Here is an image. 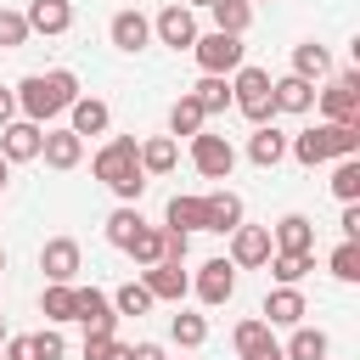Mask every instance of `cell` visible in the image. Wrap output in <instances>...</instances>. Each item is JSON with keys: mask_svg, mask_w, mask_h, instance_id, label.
Masks as SVG:
<instances>
[{"mask_svg": "<svg viewBox=\"0 0 360 360\" xmlns=\"http://www.w3.org/2000/svg\"><path fill=\"white\" fill-rule=\"evenodd\" d=\"M79 101V73H68V68H51V73H28L22 84H17V112L28 118V124H51L56 112H68Z\"/></svg>", "mask_w": 360, "mask_h": 360, "instance_id": "1", "label": "cell"}, {"mask_svg": "<svg viewBox=\"0 0 360 360\" xmlns=\"http://www.w3.org/2000/svg\"><path fill=\"white\" fill-rule=\"evenodd\" d=\"M90 169H96V180H101L118 202H129V208L141 202V191H146V169H141V141H135V135H112V141L96 152Z\"/></svg>", "mask_w": 360, "mask_h": 360, "instance_id": "2", "label": "cell"}, {"mask_svg": "<svg viewBox=\"0 0 360 360\" xmlns=\"http://www.w3.org/2000/svg\"><path fill=\"white\" fill-rule=\"evenodd\" d=\"M287 158L315 169V163H332V158H360V124H315V129H298L287 135Z\"/></svg>", "mask_w": 360, "mask_h": 360, "instance_id": "3", "label": "cell"}, {"mask_svg": "<svg viewBox=\"0 0 360 360\" xmlns=\"http://www.w3.org/2000/svg\"><path fill=\"white\" fill-rule=\"evenodd\" d=\"M231 107L259 129V124H270L276 118V101H270V73L264 68H253V62H242L236 73H231Z\"/></svg>", "mask_w": 360, "mask_h": 360, "instance_id": "4", "label": "cell"}, {"mask_svg": "<svg viewBox=\"0 0 360 360\" xmlns=\"http://www.w3.org/2000/svg\"><path fill=\"white\" fill-rule=\"evenodd\" d=\"M315 107L326 124H360V73L343 68L326 79V90H315Z\"/></svg>", "mask_w": 360, "mask_h": 360, "instance_id": "5", "label": "cell"}, {"mask_svg": "<svg viewBox=\"0 0 360 360\" xmlns=\"http://www.w3.org/2000/svg\"><path fill=\"white\" fill-rule=\"evenodd\" d=\"M191 56H197V68L202 73H214V79H231L242 62H248V45L236 39V34H197V45H191Z\"/></svg>", "mask_w": 360, "mask_h": 360, "instance_id": "6", "label": "cell"}, {"mask_svg": "<svg viewBox=\"0 0 360 360\" xmlns=\"http://www.w3.org/2000/svg\"><path fill=\"white\" fill-rule=\"evenodd\" d=\"M73 321H84V338H118V309L101 287H73Z\"/></svg>", "mask_w": 360, "mask_h": 360, "instance_id": "7", "label": "cell"}, {"mask_svg": "<svg viewBox=\"0 0 360 360\" xmlns=\"http://www.w3.org/2000/svg\"><path fill=\"white\" fill-rule=\"evenodd\" d=\"M191 169H197L202 180H231V169H236V146H231L225 135L202 129V135H191Z\"/></svg>", "mask_w": 360, "mask_h": 360, "instance_id": "8", "label": "cell"}, {"mask_svg": "<svg viewBox=\"0 0 360 360\" xmlns=\"http://www.w3.org/2000/svg\"><path fill=\"white\" fill-rule=\"evenodd\" d=\"M270 253H276V248H270V225H236V231H231V253H225V259H231L236 270H264Z\"/></svg>", "mask_w": 360, "mask_h": 360, "instance_id": "9", "label": "cell"}, {"mask_svg": "<svg viewBox=\"0 0 360 360\" xmlns=\"http://www.w3.org/2000/svg\"><path fill=\"white\" fill-rule=\"evenodd\" d=\"M152 34H158L169 51H191V45H197V11L174 0V6H163V11L152 17Z\"/></svg>", "mask_w": 360, "mask_h": 360, "instance_id": "10", "label": "cell"}, {"mask_svg": "<svg viewBox=\"0 0 360 360\" xmlns=\"http://www.w3.org/2000/svg\"><path fill=\"white\" fill-rule=\"evenodd\" d=\"M191 292H197L208 309L231 304V292H236V264H231V259H208V264H197V281H191Z\"/></svg>", "mask_w": 360, "mask_h": 360, "instance_id": "11", "label": "cell"}, {"mask_svg": "<svg viewBox=\"0 0 360 360\" xmlns=\"http://www.w3.org/2000/svg\"><path fill=\"white\" fill-rule=\"evenodd\" d=\"M107 39H112L124 56H135V51H146V45H152V17H146V11H135V6H124V11H112Z\"/></svg>", "mask_w": 360, "mask_h": 360, "instance_id": "12", "label": "cell"}, {"mask_svg": "<svg viewBox=\"0 0 360 360\" xmlns=\"http://www.w3.org/2000/svg\"><path fill=\"white\" fill-rule=\"evenodd\" d=\"M79 264H84V253H79V242H73V236H51V242L39 248V270H45V281H62V287H73Z\"/></svg>", "mask_w": 360, "mask_h": 360, "instance_id": "13", "label": "cell"}, {"mask_svg": "<svg viewBox=\"0 0 360 360\" xmlns=\"http://www.w3.org/2000/svg\"><path fill=\"white\" fill-rule=\"evenodd\" d=\"M141 287L152 292V304H180V298L191 292V276H186L180 264H146V270H141Z\"/></svg>", "mask_w": 360, "mask_h": 360, "instance_id": "14", "label": "cell"}, {"mask_svg": "<svg viewBox=\"0 0 360 360\" xmlns=\"http://www.w3.org/2000/svg\"><path fill=\"white\" fill-rule=\"evenodd\" d=\"M39 141H45V129H39V124L11 118V124L0 129V158H6V163H34V158H39Z\"/></svg>", "mask_w": 360, "mask_h": 360, "instance_id": "15", "label": "cell"}, {"mask_svg": "<svg viewBox=\"0 0 360 360\" xmlns=\"http://www.w3.org/2000/svg\"><path fill=\"white\" fill-rule=\"evenodd\" d=\"M39 158H45V169L68 174V169H79V163H84V141H79L73 129H45V141H39Z\"/></svg>", "mask_w": 360, "mask_h": 360, "instance_id": "16", "label": "cell"}, {"mask_svg": "<svg viewBox=\"0 0 360 360\" xmlns=\"http://www.w3.org/2000/svg\"><path fill=\"white\" fill-rule=\"evenodd\" d=\"M304 315H309V304H304V292L298 287H270V298H264V326L276 332V326H304Z\"/></svg>", "mask_w": 360, "mask_h": 360, "instance_id": "17", "label": "cell"}, {"mask_svg": "<svg viewBox=\"0 0 360 360\" xmlns=\"http://www.w3.org/2000/svg\"><path fill=\"white\" fill-rule=\"evenodd\" d=\"M270 248L276 253H315V225L304 214H281L270 225Z\"/></svg>", "mask_w": 360, "mask_h": 360, "instance_id": "18", "label": "cell"}, {"mask_svg": "<svg viewBox=\"0 0 360 360\" xmlns=\"http://www.w3.org/2000/svg\"><path fill=\"white\" fill-rule=\"evenodd\" d=\"M22 22H28V34H68L73 28V0H28Z\"/></svg>", "mask_w": 360, "mask_h": 360, "instance_id": "19", "label": "cell"}, {"mask_svg": "<svg viewBox=\"0 0 360 360\" xmlns=\"http://www.w3.org/2000/svg\"><path fill=\"white\" fill-rule=\"evenodd\" d=\"M270 101H276V112L298 118V112H309V107H315V84H309V79L281 73V79H270Z\"/></svg>", "mask_w": 360, "mask_h": 360, "instance_id": "20", "label": "cell"}, {"mask_svg": "<svg viewBox=\"0 0 360 360\" xmlns=\"http://www.w3.org/2000/svg\"><path fill=\"white\" fill-rule=\"evenodd\" d=\"M107 124H112V107L101 101V96H79L73 107H68V129L84 141V135H107Z\"/></svg>", "mask_w": 360, "mask_h": 360, "instance_id": "21", "label": "cell"}, {"mask_svg": "<svg viewBox=\"0 0 360 360\" xmlns=\"http://www.w3.org/2000/svg\"><path fill=\"white\" fill-rule=\"evenodd\" d=\"M202 208H208V231H219V236H231L236 225H248V219H242L248 208H242V197H236L231 186H219V191H208V197H202Z\"/></svg>", "mask_w": 360, "mask_h": 360, "instance_id": "22", "label": "cell"}, {"mask_svg": "<svg viewBox=\"0 0 360 360\" xmlns=\"http://www.w3.org/2000/svg\"><path fill=\"white\" fill-rule=\"evenodd\" d=\"M281 158H287V135H281L276 124H259V129L248 135V163H253V169H276Z\"/></svg>", "mask_w": 360, "mask_h": 360, "instance_id": "23", "label": "cell"}, {"mask_svg": "<svg viewBox=\"0 0 360 360\" xmlns=\"http://www.w3.org/2000/svg\"><path fill=\"white\" fill-rule=\"evenodd\" d=\"M163 219H169V231H180V236L208 231V208H202V197H186V191H174V197H169Z\"/></svg>", "mask_w": 360, "mask_h": 360, "instance_id": "24", "label": "cell"}, {"mask_svg": "<svg viewBox=\"0 0 360 360\" xmlns=\"http://www.w3.org/2000/svg\"><path fill=\"white\" fill-rule=\"evenodd\" d=\"M292 79H309V84L332 79V51H326V45H315V39L292 45Z\"/></svg>", "mask_w": 360, "mask_h": 360, "instance_id": "25", "label": "cell"}, {"mask_svg": "<svg viewBox=\"0 0 360 360\" xmlns=\"http://www.w3.org/2000/svg\"><path fill=\"white\" fill-rule=\"evenodd\" d=\"M326 354H332V338L321 326H292V338L281 349V360H326Z\"/></svg>", "mask_w": 360, "mask_h": 360, "instance_id": "26", "label": "cell"}, {"mask_svg": "<svg viewBox=\"0 0 360 360\" xmlns=\"http://www.w3.org/2000/svg\"><path fill=\"white\" fill-rule=\"evenodd\" d=\"M231 349H236L242 360H253V354L276 349V338H270V326H264L259 315H248V321H236V332H231Z\"/></svg>", "mask_w": 360, "mask_h": 360, "instance_id": "27", "label": "cell"}, {"mask_svg": "<svg viewBox=\"0 0 360 360\" xmlns=\"http://www.w3.org/2000/svg\"><path fill=\"white\" fill-rule=\"evenodd\" d=\"M180 163V141L174 135H152V141H141V169L146 174H169Z\"/></svg>", "mask_w": 360, "mask_h": 360, "instance_id": "28", "label": "cell"}, {"mask_svg": "<svg viewBox=\"0 0 360 360\" xmlns=\"http://www.w3.org/2000/svg\"><path fill=\"white\" fill-rule=\"evenodd\" d=\"M208 17H214V28H219V34H236V39L253 28V6H248V0H214V6H208Z\"/></svg>", "mask_w": 360, "mask_h": 360, "instance_id": "29", "label": "cell"}, {"mask_svg": "<svg viewBox=\"0 0 360 360\" xmlns=\"http://www.w3.org/2000/svg\"><path fill=\"white\" fill-rule=\"evenodd\" d=\"M191 101L202 107V118L225 112V107H231V79H214V73H202V79L191 84Z\"/></svg>", "mask_w": 360, "mask_h": 360, "instance_id": "30", "label": "cell"}, {"mask_svg": "<svg viewBox=\"0 0 360 360\" xmlns=\"http://www.w3.org/2000/svg\"><path fill=\"white\" fill-rule=\"evenodd\" d=\"M141 225H146V219H141V208H129V202H118V208L107 214V242L129 253V242L141 236Z\"/></svg>", "mask_w": 360, "mask_h": 360, "instance_id": "31", "label": "cell"}, {"mask_svg": "<svg viewBox=\"0 0 360 360\" xmlns=\"http://www.w3.org/2000/svg\"><path fill=\"white\" fill-rule=\"evenodd\" d=\"M270 276H276V287H298L309 270H315V253H270V264H264Z\"/></svg>", "mask_w": 360, "mask_h": 360, "instance_id": "32", "label": "cell"}, {"mask_svg": "<svg viewBox=\"0 0 360 360\" xmlns=\"http://www.w3.org/2000/svg\"><path fill=\"white\" fill-rule=\"evenodd\" d=\"M202 124H208V118H202V107H197L191 90H186V96L169 107V135H186V141H191V135H202Z\"/></svg>", "mask_w": 360, "mask_h": 360, "instance_id": "33", "label": "cell"}, {"mask_svg": "<svg viewBox=\"0 0 360 360\" xmlns=\"http://www.w3.org/2000/svg\"><path fill=\"white\" fill-rule=\"evenodd\" d=\"M39 315H45L51 326L73 321V287H62V281H45V292H39Z\"/></svg>", "mask_w": 360, "mask_h": 360, "instance_id": "34", "label": "cell"}, {"mask_svg": "<svg viewBox=\"0 0 360 360\" xmlns=\"http://www.w3.org/2000/svg\"><path fill=\"white\" fill-rule=\"evenodd\" d=\"M169 338H174L180 349H202V343H208V315H191V309H180V315L169 321Z\"/></svg>", "mask_w": 360, "mask_h": 360, "instance_id": "35", "label": "cell"}, {"mask_svg": "<svg viewBox=\"0 0 360 360\" xmlns=\"http://www.w3.org/2000/svg\"><path fill=\"white\" fill-rule=\"evenodd\" d=\"M332 197H338V202H360V158H338V169H332Z\"/></svg>", "mask_w": 360, "mask_h": 360, "instance_id": "36", "label": "cell"}, {"mask_svg": "<svg viewBox=\"0 0 360 360\" xmlns=\"http://www.w3.org/2000/svg\"><path fill=\"white\" fill-rule=\"evenodd\" d=\"M129 259L146 270V264H163V225H141V236L129 242Z\"/></svg>", "mask_w": 360, "mask_h": 360, "instance_id": "37", "label": "cell"}, {"mask_svg": "<svg viewBox=\"0 0 360 360\" xmlns=\"http://www.w3.org/2000/svg\"><path fill=\"white\" fill-rule=\"evenodd\" d=\"M326 270H332L338 281H360V242H338L332 259H326Z\"/></svg>", "mask_w": 360, "mask_h": 360, "instance_id": "38", "label": "cell"}, {"mask_svg": "<svg viewBox=\"0 0 360 360\" xmlns=\"http://www.w3.org/2000/svg\"><path fill=\"white\" fill-rule=\"evenodd\" d=\"M112 309H118V315H146V309H152V292H146L141 281H124V287L112 292Z\"/></svg>", "mask_w": 360, "mask_h": 360, "instance_id": "39", "label": "cell"}, {"mask_svg": "<svg viewBox=\"0 0 360 360\" xmlns=\"http://www.w3.org/2000/svg\"><path fill=\"white\" fill-rule=\"evenodd\" d=\"M22 45H28V22H22V11L0 6V51H22Z\"/></svg>", "mask_w": 360, "mask_h": 360, "instance_id": "40", "label": "cell"}, {"mask_svg": "<svg viewBox=\"0 0 360 360\" xmlns=\"http://www.w3.org/2000/svg\"><path fill=\"white\" fill-rule=\"evenodd\" d=\"M28 343H34V360H62V354H68V338H62L56 326H45V332H28Z\"/></svg>", "mask_w": 360, "mask_h": 360, "instance_id": "41", "label": "cell"}, {"mask_svg": "<svg viewBox=\"0 0 360 360\" xmlns=\"http://www.w3.org/2000/svg\"><path fill=\"white\" fill-rule=\"evenodd\" d=\"M186 253H191V236H180V231L163 225V264H186Z\"/></svg>", "mask_w": 360, "mask_h": 360, "instance_id": "42", "label": "cell"}, {"mask_svg": "<svg viewBox=\"0 0 360 360\" xmlns=\"http://www.w3.org/2000/svg\"><path fill=\"white\" fill-rule=\"evenodd\" d=\"M343 242H360V202H343Z\"/></svg>", "mask_w": 360, "mask_h": 360, "instance_id": "43", "label": "cell"}, {"mask_svg": "<svg viewBox=\"0 0 360 360\" xmlns=\"http://www.w3.org/2000/svg\"><path fill=\"white\" fill-rule=\"evenodd\" d=\"M0 360H34V343L28 338H6L0 343Z\"/></svg>", "mask_w": 360, "mask_h": 360, "instance_id": "44", "label": "cell"}, {"mask_svg": "<svg viewBox=\"0 0 360 360\" xmlns=\"http://www.w3.org/2000/svg\"><path fill=\"white\" fill-rule=\"evenodd\" d=\"M112 343H118V338H84V360H107Z\"/></svg>", "mask_w": 360, "mask_h": 360, "instance_id": "45", "label": "cell"}, {"mask_svg": "<svg viewBox=\"0 0 360 360\" xmlns=\"http://www.w3.org/2000/svg\"><path fill=\"white\" fill-rule=\"evenodd\" d=\"M11 118H17V90H6V84H0V129H6Z\"/></svg>", "mask_w": 360, "mask_h": 360, "instance_id": "46", "label": "cell"}, {"mask_svg": "<svg viewBox=\"0 0 360 360\" xmlns=\"http://www.w3.org/2000/svg\"><path fill=\"white\" fill-rule=\"evenodd\" d=\"M129 349H135V360H169L163 343H129Z\"/></svg>", "mask_w": 360, "mask_h": 360, "instance_id": "47", "label": "cell"}, {"mask_svg": "<svg viewBox=\"0 0 360 360\" xmlns=\"http://www.w3.org/2000/svg\"><path fill=\"white\" fill-rule=\"evenodd\" d=\"M107 360H135V349H129V343H112V349H107Z\"/></svg>", "mask_w": 360, "mask_h": 360, "instance_id": "48", "label": "cell"}, {"mask_svg": "<svg viewBox=\"0 0 360 360\" xmlns=\"http://www.w3.org/2000/svg\"><path fill=\"white\" fill-rule=\"evenodd\" d=\"M6 180H11V163L0 158V197H6Z\"/></svg>", "mask_w": 360, "mask_h": 360, "instance_id": "49", "label": "cell"}, {"mask_svg": "<svg viewBox=\"0 0 360 360\" xmlns=\"http://www.w3.org/2000/svg\"><path fill=\"white\" fill-rule=\"evenodd\" d=\"M180 6H191V11H208V6H214V0H180Z\"/></svg>", "mask_w": 360, "mask_h": 360, "instance_id": "50", "label": "cell"}, {"mask_svg": "<svg viewBox=\"0 0 360 360\" xmlns=\"http://www.w3.org/2000/svg\"><path fill=\"white\" fill-rule=\"evenodd\" d=\"M253 360H281V343H276V349H264V354H253Z\"/></svg>", "mask_w": 360, "mask_h": 360, "instance_id": "51", "label": "cell"}, {"mask_svg": "<svg viewBox=\"0 0 360 360\" xmlns=\"http://www.w3.org/2000/svg\"><path fill=\"white\" fill-rule=\"evenodd\" d=\"M0 343H6V315H0Z\"/></svg>", "mask_w": 360, "mask_h": 360, "instance_id": "52", "label": "cell"}, {"mask_svg": "<svg viewBox=\"0 0 360 360\" xmlns=\"http://www.w3.org/2000/svg\"><path fill=\"white\" fill-rule=\"evenodd\" d=\"M0 276H6V248H0Z\"/></svg>", "mask_w": 360, "mask_h": 360, "instance_id": "53", "label": "cell"}, {"mask_svg": "<svg viewBox=\"0 0 360 360\" xmlns=\"http://www.w3.org/2000/svg\"><path fill=\"white\" fill-rule=\"evenodd\" d=\"M248 6H259V0H248Z\"/></svg>", "mask_w": 360, "mask_h": 360, "instance_id": "54", "label": "cell"}]
</instances>
